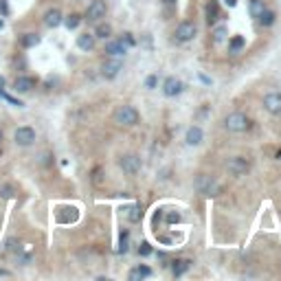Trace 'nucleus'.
<instances>
[{
    "mask_svg": "<svg viewBox=\"0 0 281 281\" xmlns=\"http://www.w3.org/2000/svg\"><path fill=\"white\" fill-rule=\"evenodd\" d=\"M156 84H158L156 75H149V77L145 79V88H147V90H154V88H156Z\"/></svg>",
    "mask_w": 281,
    "mask_h": 281,
    "instance_id": "473e14b6",
    "label": "nucleus"
},
{
    "mask_svg": "<svg viewBox=\"0 0 281 281\" xmlns=\"http://www.w3.org/2000/svg\"><path fill=\"white\" fill-rule=\"evenodd\" d=\"M204 13H207V25H215V22L220 20V4H218V0H209Z\"/></svg>",
    "mask_w": 281,
    "mask_h": 281,
    "instance_id": "dca6fc26",
    "label": "nucleus"
},
{
    "mask_svg": "<svg viewBox=\"0 0 281 281\" xmlns=\"http://www.w3.org/2000/svg\"><path fill=\"white\" fill-rule=\"evenodd\" d=\"M0 16H9V2L7 0H0Z\"/></svg>",
    "mask_w": 281,
    "mask_h": 281,
    "instance_id": "f704fd0d",
    "label": "nucleus"
},
{
    "mask_svg": "<svg viewBox=\"0 0 281 281\" xmlns=\"http://www.w3.org/2000/svg\"><path fill=\"white\" fill-rule=\"evenodd\" d=\"M264 108L275 116L281 114V92H268L264 97Z\"/></svg>",
    "mask_w": 281,
    "mask_h": 281,
    "instance_id": "f8f14e48",
    "label": "nucleus"
},
{
    "mask_svg": "<svg viewBox=\"0 0 281 281\" xmlns=\"http://www.w3.org/2000/svg\"><path fill=\"white\" fill-rule=\"evenodd\" d=\"M196 189H198L202 196H207V198H213V196L220 194V185L211 176H204V174L198 176V180H196Z\"/></svg>",
    "mask_w": 281,
    "mask_h": 281,
    "instance_id": "20e7f679",
    "label": "nucleus"
},
{
    "mask_svg": "<svg viewBox=\"0 0 281 281\" xmlns=\"http://www.w3.org/2000/svg\"><path fill=\"white\" fill-rule=\"evenodd\" d=\"M4 86H7V79L0 75V97H4Z\"/></svg>",
    "mask_w": 281,
    "mask_h": 281,
    "instance_id": "e433bc0d",
    "label": "nucleus"
},
{
    "mask_svg": "<svg viewBox=\"0 0 281 281\" xmlns=\"http://www.w3.org/2000/svg\"><path fill=\"white\" fill-rule=\"evenodd\" d=\"M9 275H11L9 270H0V277H9Z\"/></svg>",
    "mask_w": 281,
    "mask_h": 281,
    "instance_id": "58836bf2",
    "label": "nucleus"
},
{
    "mask_svg": "<svg viewBox=\"0 0 281 281\" xmlns=\"http://www.w3.org/2000/svg\"><path fill=\"white\" fill-rule=\"evenodd\" d=\"M224 128H226L228 132L240 134L251 128V121H248V116L242 114V112H231V114H226V119H224Z\"/></svg>",
    "mask_w": 281,
    "mask_h": 281,
    "instance_id": "f257e3e1",
    "label": "nucleus"
},
{
    "mask_svg": "<svg viewBox=\"0 0 281 281\" xmlns=\"http://www.w3.org/2000/svg\"><path fill=\"white\" fill-rule=\"evenodd\" d=\"M92 182H95V185H99V182H101V169H99V167L92 171Z\"/></svg>",
    "mask_w": 281,
    "mask_h": 281,
    "instance_id": "c9c22d12",
    "label": "nucleus"
},
{
    "mask_svg": "<svg viewBox=\"0 0 281 281\" xmlns=\"http://www.w3.org/2000/svg\"><path fill=\"white\" fill-rule=\"evenodd\" d=\"M119 167H121V169H123L128 176H134V174H139V171H140L143 163H140V156H137V154H125V156H121Z\"/></svg>",
    "mask_w": 281,
    "mask_h": 281,
    "instance_id": "423d86ee",
    "label": "nucleus"
},
{
    "mask_svg": "<svg viewBox=\"0 0 281 281\" xmlns=\"http://www.w3.org/2000/svg\"><path fill=\"white\" fill-rule=\"evenodd\" d=\"M0 29H2V20H0Z\"/></svg>",
    "mask_w": 281,
    "mask_h": 281,
    "instance_id": "37998d69",
    "label": "nucleus"
},
{
    "mask_svg": "<svg viewBox=\"0 0 281 281\" xmlns=\"http://www.w3.org/2000/svg\"><path fill=\"white\" fill-rule=\"evenodd\" d=\"M40 42H42V37L37 33H22L20 35V46L22 49H35Z\"/></svg>",
    "mask_w": 281,
    "mask_h": 281,
    "instance_id": "412c9836",
    "label": "nucleus"
},
{
    "mask_svg": "<svg viewBox=\"0 0 281 281\" xmlns=\"http://www.w3.org/2000/svg\"><path fill=\"white\" fill-rule=\"evenodd\" d=\"M75 44H77L79 51L90 53V51L95 49V44H97V37H95V33H79L77 40H75Z\"/></svg>",
    "mask_w": 281,
    "mask_h": 281,
    "instance_id": "ddd939ff",
    "label": "nucleus"
},
{
    "mask_svg": "<svg viewBox=\"0 0 281 281\" xmlns=\"http://www.w3.org/2000/svg\"><path fill=\"white\" fill-rule=\"evenodd\" d=\"M35 86H37L35 77H31V75H18L11 84V90L18 92V95H27V92H31Z\"/></svg>",
    "mask_w": 281,
    "mask_h": 281,
    "instance_id": "39448f33",
    "label": "nucleus"
},
{
    "mask_svg": "<svg viewBox=\"0 0 281 281\" xmlns=\"http://www.w3.org/2000/svg\"><path fill=\"white\" fill-rule=\"evenodd\" d=\"M224 2H226L228 7H235V4H237V0H224Z\"/></svg>",
    "mask_w": 281,
    "mask_h": 281,
    "instance_id": "4c0bfd02",
    "label": "nucleus"
},
{
    "mask_svg": "<svg viewBox=\"0 0 281 281\" xmlns=\"http://www.w3.org/2000/svg\"><path fill=\"white\" fill-rule=\"evenodd\" d=\"M277 156H279V158H281V149H279V152H277Z\"/></svg>",
    "mask_w": 281,
    "mask_h": 281,
    "instance_id": "79ce46f5",
    "label": "nucleus"
},
{
    "mask_svg": "<svg viewBox=\"0 0 281 281\" xmlns=\"http://www.w3.org/2000/svg\"><path fill=\"white\" fill-rule=\"evenodd\" d=\"M211 35H213V42H215V44H220V42H224V40H226L228 31H226V27H215V29H213V33H211Z\"/></svg>",
    "mask_w": 281,
    "mask_h": 281,
    "instance_id": "bb28decb",
    "label": "nucleus"
},
{
    "mask_svg": "<svg viewBox=\"0 0 281 281\" xmlns=\"http://www.w3.org/2000/svg\"><path fill=\"white\" fill-rule=\"evenodd\" d=\"M196 33H198V29H196L194 22H180V25L176 27V42H189L194 40Z\"/></svg>",
    "mask_w": 281,
    "mask_h": 281,
    "instance_id": "9b49d317",
    "label": "nucleus"
},
{
    "mask_svg": "<svg viewBox=\"0 0 281 281\" xmlns=\"http://www.w3.org/2000/svg\"><path fill=\"white\" fill-rule=\"evenodd\" d=\"M123 215H125V220H128V222H132V224L140 222V218H143L140 204H130V207H125L123 209Z\"/></svg>",
    "mask_w": 281,
    "mask_h": 281,
    "instance_id": "f3484780",
    "label": "nucleus"
},
{
    "mask_svg": "<svg viewBox=\"0 0 281 281\" xmlns=\"http://www.w3.org/2000/svg\"><path fill=\"white\" fill-rule=\"evenodd\" d=\"M189 268H191V259H176V261H171V275H174V277H182Z\"/></svg>",
    "mask_w": 281,
    "mask_h": 281,
    "instance_id": "6ab92c4d",
    "label": "nucleus"
},
{
    "mask_svg": "<svg viewBox=\"0 0 281 281\" xmlns=\"http://www.w3.org/2000/svg\"><path fill=\"white\" fill-rule=\"evenodd\" d=\"M130 281H140V279H147L152 277V268H147V266H137V268L130 270Z\"/></svg>",
    "mask_w": 281,
    "mask_h": 281,
    "instance_id": "4be33fe9",
    "label": "nucleus"
},
{
    "mask_svg": "<svg viewBox=\"0 0 281 281\" xmlns=\"http://www.w3.org/2000/svg\"><path fill=\"white\" fill-rule=\"evenodd\" d=\"M128 231L121 233V240H119V248H116V253H121V255H125L128 253Z\"/></svg>",
    "mask_w": 281,
    "mask_h": 281,
    "instance_id": "7c9ffc66",
    "label": "nucleus"
},
{
    "mask_svg": "<svg viewBox=\"0 0 281 281\" xmlns=\"http://www.w3.org/2000/svg\"><path fill=\"white\" fill-rule=\"evenodd\" d=\"M257 20H259V25H261V27H270V25H275V11H273V9H264V11H261V16L257 18Z\"/></svg>",
    "mask_w": 281,
    "mask_h": 281,
    "instance_id": "393cba45",
    "label": "nucleus"
},
{
    "mask_svg": "<svg viewBox=\"0 0 281 281\" xmlns=\"http://www.w3.org/2000/svg\"><path fill=\"white\" fill-rule=\"evenodd\" d=\"M35 139H37V134L31 125H20V128H16V132H13V140H16V145H20V147H31V145L35 143Z\"/></svg>",
    "mask_w": 281,
    "mask_h": 281,
    "instance_id": "7ed1b4c3",
    "label": "nucleus"
},
{
    "mask_svg": "<svg viewBox=\"0 0 281 281\" xmlns=\"http://www.w3.org/2000/svg\"><path fill=\"white\" fill-rule=\"evenodd\" d=\"M202 139H204V134H202V130H200L198 125H191V128L187 130V137H185L187 145H200L202 143Z\"/></svg>",
    "mask_w": 281,
    "mask_h": 281,
    "instance_id": "a211bd4d",
    "label": "nucleus"
},
{
    "mask_svg": "<svg viewBox=\"0 0 281 281\" xmlns=\"http://www.w3.org/2000/svg\"><path fill=\"white\" fill-rule=\"evenodd\" d=\"M244 44H246V42H244V37H242V35L231 37V42H228V53H233V55L240 53V51L244 49Z\"/></svg>",
    "mask_w": 281,
    "mask_h": 281,
    "instance_id": "b1692460",
    "label": "nucleus"
},
{
    "mask_svg": "<svg viewBox=\"0 0 281 281\" xmlns=\"http://www.w3.org/2000/svg\"><path fill=\"white\" fill-rule=\"evenodd\" d=\"M2 140H4V132H2V128H0V145H2Z\"/></svg>",
    "mask_w": 281,
    "mask_h": 281,
    "instance_id": "ea45409f",
    "label": "nucleus"
},
{
    "mask_svg": "<svg viewBox=\"0 0 281 281\" xmlns=\"http://www.w3.org/2000/svg\"><path fill=\"white\" fill-rule=\"evenodd\" d=\"M264 9H266L264 0H248V13H251V18H259Z\"/></svg>",
    "mask_w": 281,
    "mask_h": 281,
    "instance_id": "5701e85b",
    "label": "nucleus"
},
{
    "mask_svg": "<svg viewBox=\"0 0 281 281\" xmlns=\"http://www.w3.org/2000/svg\"><path fill=\"white\" fill-rule=\"evenodd\" d=\"M106 11H108V7L104 0H92V2L88 4L86 13H84V18H86L88 22H99L101 18H106Z\"/></svg>",
    "mask_w": 281,
    "mask_h": 281,
    "instance_id": "0eeeda50",
    "label": "nucleus"
},
{
    "mask_svg": "<svg viewBox=\"0 0 281 281\" xmlns=\"http://www.w3.org/2000/svg\"><path fill=\"white\" fill-rule=\"evenodd\" d=\"M0 198H2V200L16 198V187H13V185H2V187H0Z\"/></svg>",
    "mask_w": 281,
    "mask_h": 281,
    "instance_id": "cd10ccee",
    "label": "nucleus"
},
{
    "mask_svg": "<svg viewBox=\"0 0 281 281\" xmlns=\"http://www.w3.org/2000/svg\"><path fill=\"white\" fill-rule=\"evenodd\" d=\"M128 53V46L123 44L121 40H108L106 42V55L110 57H121V55Z\"/></svg>",
    "mask_w": 281,
    "mask_h": 281,
    "instance_id": "2eb2a0df",
    "label": "nucleus"
},
{
    "mask_svg": "<svg viewBox=\"0 0 281 281\" xmlns=\"http://www.w3.org/2000/svg\"><path fill=\"white\" fill-rule=\"evenodd\" d=\"M79 22H82V16H79V13H70V16L64 18L62 25H66V29L73 31V29H77V27H79Z\"/></svg>",
    "mask_w": 281,
    "mask_h": 281,
    "instance_id": "a878e982",
    "label": "nucleus"
},
{
    "mask_svg": "<svg viewBox=\"0 0 281 281\" xmlns=\"http://www.w3.org/2000/svg\"><path fill=\"white\" fill-rule=\"evenodd\" d=\"M165 4H176V0H163Z\"/></svg>",
    "mask_w": 281,
    "mask_h": 281,
    "instance_id": "a19ab883",
    "label": "nucleus"
},
{
    "mask_svg": "<svg viewBox=\"0 0 281 281\" xmlns=\"http://www.w3.org/2000/svg\"><path fill=\"white\" fill-rule=\"evenodd\" d=\"M165 213V220H167V224H178L182 220V215L178 213V211H163Z\"/></svg>",
    "mask_w": 281,
    "mask_h": 281,
    "instance_id": "c756f323",
    "label": "nucleus"
},
{
    "mask_svg": "<svg viewBox=\"0 0 281 281\" xmlns=\"http://www.w3.org/2000/svg\"><path fill=\"white\" fill-rule=\"evenodd\" d=\"M139 253H140V255H143V257L152 255V246H149V244H140V248H139Z\"/></svg>",
    "mask_w": 281,
    "mask_h": 281,
    "instance_id": "72a5a7b5",
    "label": "nucleus"
},
{
    "mask_svg": "<svg viewBox=\"0 0 281 281\" xmlns=\"http://www.w3.org/2000/svg\"><path fill=\"white\" fill-rule=\"evenodd\" d=\"M182 82L180 79H176V77H167L165 79V84H163V95L165 97H176V95H180L182 92Z\"/></svg>",
    "mask_w": 281,
    "mask_h": 281,
    "instance_id": "4468645a",
    "label": "nucleus"
},
{
    "mask_svg": "<svg viewBox=\"0 0 281 281\" xmlns=\"http://www.w3.org/2000/svg\"><path fill=\"white\" fill-rule=\"evenodd\" d=\"M42 22H44L46 29H57V27H62V22H64L62 9H57V7L46 9L44 16H42Z\"/></svg>",
    "mask_w": 281,
    "mask_h": 281,
    "instance_id": "6e6552de",
    "label": "nucleus"
},
{
    "mask_svg": "<svg viewBox=\"0 0 281 281\" xmlns=\"http://www.w3.org/2000/svg\"><path fill=\"white\" fill-rule=\"evenodd\" d=\"M248 169H251V165H248V161L242 156H233V158H228V163H226V171L231 176H244Z\"/></svg>",
    "mask_w": 281,
    "mask_h": 281,
    "instance_id": "9d476101",
    "label": "nucleus"
},
{
    "mask_svg": "<svg viewBox=\"0 0 281 281\" xmlns=\"http://www.w3.org/2000/svg\"><path fill=\"white\" fill-rule=\"evenodd\" d=\"M139 110L134 106H119L114 112V121L119 125H128V128H132V125L139 123Z\"/></svg>",
    "mask_w": 281,
    "mask_h": 281,
    "instance_id": "f03ea898",
    "label": "nucleus"
},
{
    "mask_svg": "<svg viewBox=\"0 0 281 281\" xmlns=\"http://www.w3.org/2000/svg\"><path fill=\"white\" fill-rule=\"evenodd\" d=\"M121 70H123V62H121L119 57H110V59H106V62L101 64V77L114 79Z\"/></svg>",
    "mask_w": 281,
    "mask_h": 281,
    "instance_id": "1a4fd4ad",
    "label": "nucleus"
},
{
    "mask_svg": "<svg viewBox=\"0 0 281 281\" xmlns=\"http://www.w3.org/2000/svg\"><path fill=\"white\" fill-rule=\"evenodd\" d=\"M20 242H18L16 240V237H11V240H7V242H4V251H7V253H11V255H13V253H18V251H20Z\"/></svg>",
    "mask_w": 281,
    "mask_h": 281,
    "instance_id": "c85d7f7f",
    "label": "nucleus"
},
{
    "mask_svg": "<svg viewBox=\"0 0 281 281\" xmlns=\"http://www.w3.org/2000/svg\"><path fill=\"white\" fill-rule=\"evenodd\" d=\"M95 37H97V40H110V37H112V27L110 25H108V22H95Z\"/></svg>",
    "mask_w": 281,
    "mask_h": 281,
    "instance_id": "aec40b11",
    "label": "nucleus"
},
{
    "mask_svg": "<svg viewBox=\"0 0 281 281\" xmlns=\"http://www.w3.org/2000/svg\"><path fill=\"white\" fill-rule=\"evenodd\" d=\"M121 42H123L128 49H132V46H137V40H134V35L130 33V31H125L123 35H121Z\"/></svg>",
    "mask_w": 281,
    "mask_h": 281,
    "instance_id": "2f4dec72",
    "label": "nucleus"
}]
</instances>
